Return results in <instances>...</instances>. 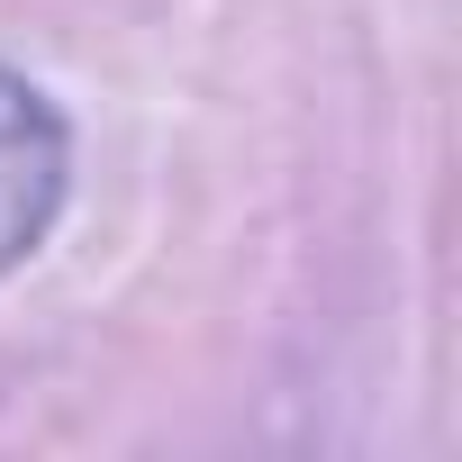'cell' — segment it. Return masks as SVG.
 <instances>
[{
  "mask_svg": "<svg viewBox=\"0 0 462 462\" xmlns=\"http://www.w3.org/2000/svg\"><path fill=\"white\" fill-rule=\"evenodd\" d=\"M64 190H73V127H64V109L28 73L0 64V282L46 245V226L64 217Z\"/></svg>",
  "mask_w": 462,
  "mask_h": 462,
  "instance_id": "cell-1",
  "label": "cell"
}]
</instances>
